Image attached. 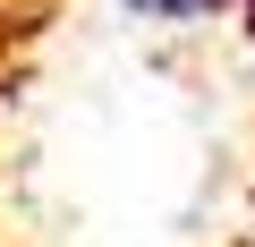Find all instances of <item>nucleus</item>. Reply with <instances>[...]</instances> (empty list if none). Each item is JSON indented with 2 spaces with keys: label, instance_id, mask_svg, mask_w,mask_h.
Returning a JSON list of instances; mask_svg holds the SVG:
<instances>
[{
  "label": "nucleus",
  "instance_id": "1",
  "mask_svg": "<svg viewBox=\"0 0 255 247\" xmlns=\"http://www.w3.org/2000/svg\"><path fill=\"white\" fill-rule=\"evenodd\" d=\"M128 17H145V26H170V34H187V26H213L230 0H119Z\"/></svg>",
  "mask_w": 255,
  "mask_h": 247
}]
</instances>
